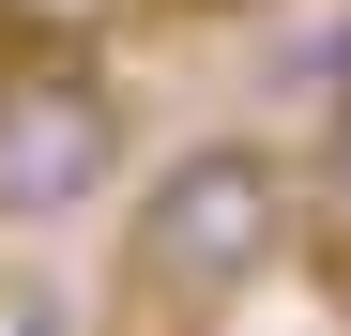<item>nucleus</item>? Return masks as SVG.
I'll use <instances>...</instances> for the list:
<instances>
[{"label":"nucleus","instance_id":"nucleus-1","mask_svg":"<svg viewBox=\"0 0 351 336\" xmlns=\"http://www.w3.org/2000/svg\"><path fill=\"white\" fill-rule=\"evenodd\" d=\"M290 230H306V184H290L260 138H199V153H168L153 199H138V230H123L138 306H168V321L245 306V291H275Z\"/></svg>","mask_w":351,"mask_h":336},{"label":"nucleus","instance_id":"nucleus-4","mask_svg":"<svg viewBox=\"0 0 351 336\" xmlns=\"http://www.w3.org/2000/svg\"><path fill=\"white\" fill-rule=\"evenodd\" d=\"M336 230H351V107H336Z\"/></svg>","mask_w":351,"mask_h":336},{"label":"nucleus","instance_id":"nucleus-3","mask_svg":"<svg viewBox=\"0 0 351 336\" xmlns=\"http://www.w3.org/2000/svg\"><path fill=\"white\" fill-rule=\"evenodd\" d=\"M0 336H77V306H62V291H16V321H0Z\"/></svg>","mask_w":351,"mask_h":336},{"label":"nucleus","instance_id":"nucleus-5","mask_svg":"<svg viewBox=\"0 0 351 336\" xmlns=\"http://www.w3.org/2000/svg\"><path fill=\"white\" fill-rule=\"evenodd\" d=\"M184 16H260V0H184Z\"/></svg>","mask_w":351,"mask_h":336},{"label":"nucleus","instance_id":"nucleus-2","mask_svg":"<svg viewBox=\"0 0 351 336\" xmlns=\"http://www.w3.org/2000/svg\"><path fill=\"white\" fill-rule=\"evenodd\" d=\"M123 184V92L77 46H16L0 62V230H62Z\"/></svg>","mask_w":351,"mask_h":336}]
</instances>
